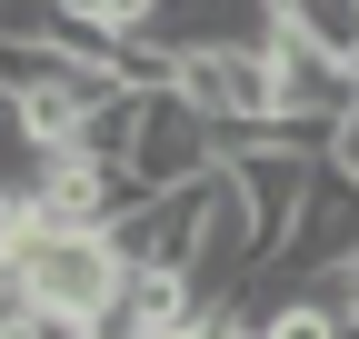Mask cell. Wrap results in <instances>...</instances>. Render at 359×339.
Returning a JSON list of instances; mask_svg holds the SVG:
<instances>
[{
	"label": "cell",
	"mask_w": 359,
	"mask_h": 339,
	"mask_svg": "<svg viewBox=\"0 0 359 339\" xmlns=\"http://www.w3.org/2000/svg\"><path fill=\"white\" fill-rule=\"evenodd\" d=\"M170 90L219 130V150H230V160L290 140V100H280V60H269V50H200V60H180Z\"/></svg>",
	"instance_id": "1"
},
{
	"label": "cell",
	"mask_w": 359,
	"mask_h": 339,
	"mask_svg": "<svg viewBox=\"0 0 359 339\" xmlns=\"http://www.w3.org/2000/svg\"><path fill=\"white\" fill-rule=\"evenodd\" d=\"M0 279H20L50 319H100L120 289H130V260H120V240H50V230H20L11 260H0Z\"/></svg>",
	"instance_id": "2"
},
{
	"label": "cell",
	"mask_w": 359,
	"mask_h": 339,
	"mask_svg": "<svg viewBox=\"0 0 359 339\" xmlns=\"http://www.w3.org/2000/svg\"><path fill=\"white\" fill-rule=\"evenodd\" d=\"M359 270V180L339 160H320V180H309V209L280 249V279H349Z\"/></svg>",
	"instance_id": "3"
},
{
	"label": "cell",
	"mask_w": 359,
	"mask_h": 339,
	"mask_svg": "<svg viewBox=\"0 0 359 339\" xmlns=\"http://www.w3.org/2000/svg\"><path fill=\"white\" fill-rule=\"evenodd\" d=\"M280 11L269 0H160V20H150V50L170 60H200V50H280Z\"/></svg>",
	"instance_id": "4"
},
{
	"label": "cell",
	"mask_w": 359,
	"mask_h": 339,
	"mask_svg": "<svg viewBox=\"0 0 359 339\" xmlns=\"http://www.w3.org/2000/svg\"><path fill=\"white\" fill-rule=\"evenodd\" d=\"M240 190H250V220H259V270H280V249L299 230V209H309V180H320V160L290 150V140H269V150H240Z\"/></svg>",
	"instance_id": "5"
},
{
	"label": "cell",
	"mask_w": 359,
	"mask_h": 339,
	"mask_svg": "<svg viewBox=\"0 0 359 339\" xmlns=\"http://www.w3.org/2000/svg\"><path fill=\"white\" fill-rule=\"evenodd\" d=\"M210 190H219V170H210V180H190V190H160L140 220L120 230V260H130V270H180V279H190L200 230H210Z\"/></svg>",
	"instance_id": "6"
},
{
	"label": "cell",
	"mask_w": 359,
	"mask_h": 339,
	"mask_svg": "<svg viewBox=\"0 0 359 339\" xmlns=\"http://www.w3.org/2000/svg\"><path fill=\"white\" fill-rule=\"evenodd\" d=\"M290 40H309L330 60H359V0H290Z\"/></svg>",
	"instance_id": "7"
}]
</instances>
